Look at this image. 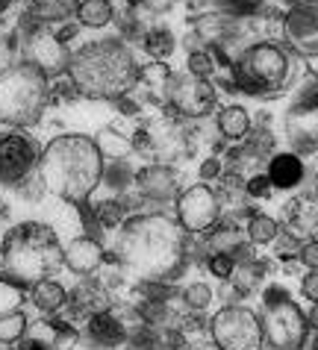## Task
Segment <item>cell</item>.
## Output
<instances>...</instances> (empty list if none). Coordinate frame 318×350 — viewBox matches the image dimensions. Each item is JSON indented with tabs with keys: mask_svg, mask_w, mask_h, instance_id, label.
<instances>
[{
	"mask_svg": "<svg viewBox=\"0 0 318 350\" xmlns=\"http://www.w3.org/2000/svg\"><path fill=\"white\" fill-rule=\"evenodd\" d=\"M227 9H233V12H250V9H256L263 0H221Z\"/></svg>",
	"mask_w": 318,
	"mask_h": 350,
	"instance_id": "cell-41",
	"label": "cell"
},
{
	"mask_svg": "<svg viewBox=\"0 0 318 350\" xmlns=\"http://www.w3.org/2000/svg\"><path fill=\"white\" fill-rule=\"evenodd\" d=\"M65 304H68L71 318L89 321V318L109 309V295H106L103 283H98V280H85V283H80L68 297H65Z\"/></svg>",
	"mask_w": 318,
	"mask_h": 350,
	"instance_id": "cell-19",
	"label": "cell"
},
{
	"mask_svg": "<svg viewBox=\"0 0 318 350\" xmlns=\"http://www.w3.org/2000/svg\"><path fill=\"white\" fill-rule=\"evenodd\" d=\"M168 83H171V68L165 62H150L142 68L139 74V85H148L153 94H165L168 97Z\"/></svg>",
	"mask_w": 318,
	"mask_h": 350,
	"instance_id": "cell-31",
	"label": "cell"
},
{
	"mask_svg": "<svg viewBox=\"0 0 318 350\" xmlns=\"http://www.w3.org/2000/svg\"><path fill=\"white\" fill-rule=\"evenodd\" d=\"M168 103L183 118H204V115L215 109L218 94L209 77H195L191 71H183V74H171Z\"/></svg>",
	"mask_w": 318,
	"mask_h": 350,
	"instance_id": "cell-11",
	"label": "cell"
},
{
	"mask_svg": "<svg viewBox=\"0 0 318 350\" xmlns=\"http://www.w3.org/2000/svg\"><path fill=\"white\" fill-rule=\"evenodd\" d=\"M268 180H271L274 189H295L301 186L304 180V159L297 157V153H274V157H268Z\"/></svg>",
	"mask_w": 318,
	"mask_h": 350,
	"instance_id": "cell-22",
	"label": "cell"
},
{
	"mask_svg": "<svg viewBox=\"0 0 318 350\" xmlns=\"http://www.w3.org/2000/svg\"><path fill=\"white\" fill-rule=\"evenodd\" d=\"M0 265L18 286H38L65 265V247L53 227L42 221H21L0 241Z\"/></svg>",
	"mask_w": 318,
	"mask_h": 350,
	"instance_id": "cell-4",
	"label": "cell"
},
{
	"mask_svg": "<svg viewBox=\"0 0 318 350\" xmlns=\"http://www.w3.org/2000/svg\"><path fill=\"white\" fill-rule=\"evenodd\" d=\"M44 189L65 203H85L103 180V153L92 135L65 133L44 144L38 157Z\"/></svg>",
	"mask_w": 318,
	"mask_h": 350,
	"instance_id": "cell-2",
	"label": "cell"
},
{
	"mask_svg": "<svg viewBox=\"0 0 318 350\" xmlns=\"http://www.w3.org/2000/svg\"><path fill=\"white\" fill-rule=\"evenodd\" d=\"M80 333L65 321H38L18 342V350H74Z\"/></svg>",
	"mask_w": 318,
	"mask_h": 350,
	"instance_id": "cell-17",
	"label": "cell"
},
{
	"mask_svg": "<svg viewBox=\"0 0 318 350\" xmlns=\"http://www.w3.org/2000/svg\"><path fill=\"white\" fill-rule=\"evenodd\" d=\"M280 232V224H277L271 215H250L248 227H245V239L250 245H271Z\"/></svg>",
	"mask_w": 318,
	"mask_h": 350,
	"instance_id": "cell-28",
	"label": "cell"
},
{
	"mask_svg": "<svg viewBox=\"0 0 318 350\" xmlns=\"http://www.w3.org/2000/svg\"><path fill=\"white\" fill-rule=\"evenodd\" d=\"M239 245H242V236H239V230L233 227V224L218 227L209 236V250H212V254H233Z\"/></svg>",
	"mask_w": 318,
	"mask_h": 350,
	"instance_id": "cell-33",
	"label": "cell"
},
{
	"mask_svg": "<svg viewBox=\"0 0 318 350\" xmlns=\"http://www.w3.org/2000/svg\"><path fill=\"white\" fill-rule=\"evenodd\" d=\"M283 38L297 56L315 59L318 56V0H304L289 9L283 21Z\"/></svg>",
	"mask_w": 318,
	"mask_h": 350,
	"instance_id": "cell-14",
	"label": "cell"
},
{
	"mask_svg": "<svg viewBox=\"0 0 318 350\" xmlns=\"http://www.w3.org/2000/svg\"><path fill=\"white\" fill-rule=\"evenodd\" d=\"M221 174V162L218 159H204V165H200V180L209 183V180H215Z\"/></svg>",
	"mask_w": 318,
	"mask_h": 350,
	"instance_id": "cell-40",
	"label": "cell"
},
{
	"mask_svg": "<svg viewBox=\"0 0 318 350\" xmlns=\"http://www.w3.org/2000/svg\"><path fill=\"white\" fill-rule=\"evenodd\" d=\"M142 68L121 38H98L71 53L68 80L80 97L89 100H121L139 85Z\"/></svg>",
	"mask_w": 318,
	"mask_h": 350,
	"instance_id": "cell-3",
	"label": "cell"
},
{
	"mask_svg": "<svg viewBox=\"0 0 318 350\" xmlns=\"http://www.w3.org/2000/svg\"><path fill=\"white\" fill-rule=\"evenodd\" d=\"M51 103V80L30 62H18L0 71V127L30 130L42 124Z\"/></svg>",
	"mask_w": 318,
	"mask_h": 350,
	"instance_id": "cell-5",
	"label": "cell"
},
{
	"mask_svg": "<svg viewBox=\"0 0 318 350\" xmlns=\"http://www.w3.org/2000/svg\"><path fill=\"white\" fill-rule=\"evenodd\" d=\"M177 221L186 232H207L221 218V200L209 183H195V186L183 189L174 200Z\"/></svg>",
	"mask_w": 318,
	"mask_h": 350,
	"instance_id": "cell-12",
	"label": "cell"
},
{
	"mask_svg": "<svg viewBox=\"0 0 318 350\" xmlns=\"http://www.w3.org/2000/svg\"><path fill=\"white\" fill-rule=\"evenodd\" d=\"M310 194H315V198H318V168H315V177H313V189H310Z\"/></svg>",
	"mask_w": 318,
	"mask_h": 350,
	"instance_id": "cell-45",
	"label": "cell"
},
{
	"mask_svg": "<svg viewBox=\"0 0 318 350\" xmlns=\"http://www.w3.org/2000/svg\"><path fill=\"white\" fill-rule=\"evenodd\" d=\"M313 350H318V333H315V338H313Z\"/></svg>",
	"mask_w": 318,
	"mask_h": 350,
	"instance_id": "cell-46",
	"label": "cell"
},
{
	"mask_svg": "<svg viewBox=\"0 0 318 350\" xmlns=\"http://www.w3.org/2000/svg\"><path fill=\"white\" fill-rule=\"evenodd\" d=\"M289 77H292V59L274 42L250 44L233 65L236 89L248 97H259V100H271V97L283 94Z\"/></svg>",
	"mask_w": 318,
	"mask_h": 350,
	"instance_id": "cell-6",
	"label": "cell"
},
{
	"mask_svg": "<svg viewBox=\"0 0 318 350\" xmlns=\"http://www.w3.org/2000/svg\"><path fill=\"white\" fill-rule=\"evenodd\" d=\"M189 350H221V347L209 338V342H195V345H189Z\"/></svg>",
	"mask_w": 318,
	"mask_h": 350,
	"instance_id": "cell-43",
	"label": "cell"
},
{
	"mask_svg": "<svg viewBox=\"0 0 318 350\" xmlns=\"http://www.w3.org/2000/svg\"><path fill=\"white\" fill-rule=\"evenodd\" d=\"M157 350H162V347H157Z\"/></svg>",
	"mask_w": 318,
	"mask_h": 350,
	"instance_id": "cell-47",
	"label": "cell"
},
{
	"mask_svg": "<svg viewBox=\"0 0 318 350\" xmlns=\"http://www.w3.org/2000/svg\"><path fill=\"white\" fill-rule=\"evenodd\" d=\"M189 71L195 74V77H212V74H215V62H212V53H207V51L189 53Z\"/></svg>",
	"mask_w": 318,
	"mask_h": 350,
	"instance_id": "cell-36",
	"label": "cell"
},
{
	"mask_svg": "<svg viewBox=\"0 0 318 350\" xmlns=\"http://www.w3.org/2000/svg\"><path fill=\"white\" fill-rule=\"evenodd\" d=\"M30 329V321L18 309V312L0 315V350H15V345L21 342Z\"/></svg>",
	"mask_w": 318,
	"mask_h": 350,
	"instance_id": "cell-27",
	"label": "cell"
},
{
	"mask_svg": "<svg viewBox=\"0 0 318 350\" xmlns=\"http://www.w3.org/2000/svg\"><path fill=\"white\" fill-rule=\"evenodd\" d=\"M297 259H301L310 271H318V239H310V241H306V245L297 250Z\"/></svg>",
	"mask_w": 318,
	"mask_h": 350,
	"instance_id": "cell-38",
	"label": "cell"
},
{
	"mask_svg": "<svg viewBox=\"0 0 318 350\" xmlns=\"http://www.w3.org/2000/svg\"><path fill=\"white\" fill-rule=\"evenodd\" d=\"M183 300H186L189 309H195V312H200V309L209 306L212 300V288L207 283H189L186 288H183Z\"/></svg>",
	"mask_w": 318,
	"mask_h": 350,
	"instance_id": "cell-34",
	"label": "cell"
},
{
	"mask_svg": "<svg viewBox=\"0 0 318 350\" xmlns=\"http://www.w3.org/2000/svg\"><path fill=\"white\" fill-rule=\"evenodd\" d=\"M142 44H144V51L153 56V62H165L168 56L174 53L177 38H174V33H171L168 27H153V30L144 33Z\"/></svg>",
	"mask_w": 318,
	"mask_h": 350,
	"instance_id": "cell-25",
	"label": "cell"
},
{
	"mask_svg": "<svg viewBox=\"0 0 318 350\" xmlns=\"http://www.w3.org/2000/svg\"><path fill=\"white\" fill-rule=\"evenodd\" d=\"M80 342H85L89 347H98V350L118 347V345L127 342V327H124L121 318H115L109 309H106V312L85 321V329L80 333Z\"/></svg>",
	"mask_w": 318,
	"mask_h": 350,
	"instance_id": "cell-18",
	"label": "cell"
},
{
	"mask_svg": "<svg viewBox=\"0 0 318 350\" xmlns=\"http://www.w3.org/2000/svg\"><path fill=\"white\" fill-rule=\"evenodd\" d=\"M130 203L124 198H112V200H103L94 206V215H98V224L101 227H121L124 221L130 218Z\"/></svg>",
	"mask_w": 318,
	"mask_h": 350,
	"instance_id": "cell-29",
	"label": "cell"
},
{
	"mask_svg": "<svg viewBox=\"0 0 318 350\" xmlns=\"http://www.w3.org/2000/svg\"><path fill=\"white\" fill-rule=\"evenodd\" d=\"M306 321H310V327H315V329H318V306L313 309V315H310V318H306Z\"/></svg>",
	"mask_w": 318,
	"mask_h": 350,
	"instance_id": "cell-44",
	"label": "cell"
},
{
	"mask_svg": "<svg viewBox=\"0 0 318 350\" xmlns=\"http://www.w3.org/2000/svg\"><path fill=\"white\" fill-rule=\"evenodd\" d=\"M103 247H101V241L98 239H92V236H80V239H74L68 247H65V268L71 271V274L77 277H89L94 274L101 265H103Z\"/></svg>",
	"mask_w": 318,
	"mask_h": 350,
	"instance_id": "cell-20",
	"label": "cell"
},
{
	"mask_svg": "<svg viewBox=\"0 0 318 350\" xmlns=\"http://www.w3.org/2000/svg\"><path fill=\"white\" fill-rule=\"evenodd\" d=\"M36 139L27 130H3L0 133V183L3 186H18L38 168Z\"/></svg>",
	"mask_w": 318,
	"mask_h": 350,
	"instance_id": "cell-10",
	"label": "cell"
},
{
	"mask_svg": "<svg viewBox=\"0 0 318 350\" xmlns=\"http://www.w3.org/2000/svg\"><path fill=\"white\" fill-rule=\"evenodd\" d=\"M301 295L306 300H313V304H318V271H310V274L301 280Z\"/></svg>",
	"mask_w": 318,
	"mask_h": 350,
	"instance_id": "cell-39",
	"label": "cell"
},
{
	"mask_svg": "<svg viewBox=\"0 0 318 350\" xmlns=\"http://www.w3.org/2000/svg\"><path fill=\"white\" fill-rule=\"evenodd\" d=\"M259 321H263L265 342L274 350H301L310 333V321L301 312V306H295L289 297L280 304H268Z\"/></svg>",
	"mask_w": 318,
	"mask_h": 350,
	"instance_id": "cell-9",
	"label": "cell"
},
{
	"mask_svg": "<svg viewBox=\"0 0 318 350\" xmlns=\"http://www.w3.org/2000/svg\"><path fill=\"white\" fill-rule=\"evenodd\" d=\"M286 135L297 153L318 150V74H306L292 109L286 112Z\"/></svg>",
	"mask_w": 318,
	"mask_h": 350,
	"instance_id": "cell-8",
	"label": "cell"
},
{
	"mask_svg": "<svg viewBox=\"0 0 318 350\" xmlns=\"http://www.w3.org/2000/svg\"><path fill=\"white\" fill-rule=\"evenodd\" d=\"M218 130L224 139H245L250 133V115L245 106H224L218 112Z\"/></svg>",
	"mask_w": 318,
	"mask_h": 350,
	"instance_id": "cell-23",
	"label": "cell"
},
{
	"mask_svg": "<svg viewBox=\"0 0 318 350\" xmlns=\"http://www.w3.org/2000/svg\"><path fill=\"white\" fill-rule=\"evenodd\" d=\"M133 186H136L139 198L150 200V203H168V200H177L180 186H177V174L162 162H153V165H144L133 174Z\"/></svg>",
	"mask_w": 318,
	"mask_h": 350,
	"instance_id": "cell-16",
	"label": "cell"
},
{
	"mask_svg": "<svg viewBox=\"0 0 318 350\" xmlns=\"http://www.w3.org/2000/svg\"><path fill=\"white\" fill-rule=\"evenodd\" d=\"M24 304V286H18L15 280L0 277V315L18 312Z\"/></svg>",
	"mask_w": 318,
	"mask_h": 350,
	"instance_id": "cell-32",
	"label": "cell"
},
{
	"mask_svg": "<svg viewBox=\"0 0 318 350\" xmlns=\"http://www.w3.org/2000/svg\"><path fill=\"white\" fill-rule=\"evenodd\" d=\"M65 297H68L65 288L59 283H53V280H42L38 286H33V304L38 306V312H44V315L59 312Z\"/></svg>",
	"mask_w": 318,
	"mask_h": 350,
	"instance_id": "cell-24",
	"label": "cell"
},
{
	"mask_svg": "<svg viewBox=\"0 0 318 350\" xmlns=\"http://www.w3.org/2000/svg\"><path fill=\"white\" fill-rule=\"evenodd\" d=\"M36 65L38 71H42L47 80H53V77H62L68 74V65H71V53H68V42H62L56 33H36L30 42H27V59Z\"/></svg>",
	"mask_w": 318,
	"mask_h": 350,
	"instance_id": "cell-15",
	"label": "cell"
},
{
	"mask_svg": "<svg viewBox=\"0 0 318 350\" xmlns=\"http://www.w3.org/2000/svg\"><path fill=\"white\" fill-rule=\"evenodd\" d=\"M289 295H286V288H277V286H271L265 291V306L268 304H280V300H286Z\"/></svg>",
	"mask_w": 318,
	"mask_h": 350,
	"instance_id": "cell-42",
	"label": "cell"
},
{
	"mask_svg": "<svg viewBox=\"0 0 318 350\" xmlns=\"http://www.w3.org/2000/svg\"><path fill=\"white\" fill-rule=\"evenodd\" d=\"M209 274L218 280H230L236 274V256L233 254H209Z\"/></svg>",
	"mask_w": 318,
	"mask_h": 350,
	"instance_id": "cell-35",
	"label": "cell"
},
{
	"mask_svg": "<svg viewBox=\"0 0 318 350\" xmlns=\"http://www.w3.org/2000/svg\"><path fill=\"white\" fill-rule=\"evenodd\" d=\"M133 148H139L144 153H153L162 165L174 162L180 157H186V135H183V127L171 118H150L144 121L139 133L133 135Z\"/></svg>",
	"mask_w": 318,
	"mask_h": 350,
	"instance_id": "cell-13",
	"label": "cell"
},
{
	"mask_svg": "<svg viewBox=\"0 0 318 350\" xmlns=\"http://www.w3.org/2000/svg\"><path fill=\"white\" fill-rule=\"evenodd\" d=\"M209 333H212V342L221 350H263V342H265L259 315L233 304H227L224 309H218L212 315Z\"/></svg>",
	"mask_w": 318,
	"mask_h": 350,
	"instance_id": "cell-7",
	"label": "cell"
},
{
	"mask_svg": "<svg viewBox=\"0 0 318 350\" xmlns=\"http://www.w3.org/2000/svg\"><path fill=\"white\" fill-rule=\"evenodd\" d=\"M271 180H268V174H256V177H250L245 183V194L248 198H259V200H265V198H271Z\"/></svg>",
	"mask_w": 318,
	"mask_h": 350,
	"instance_id": "cell-37",
	"label": "cell"
},
{
	"mask_svg": "<svg viewBox=\"0 0 318 350\" xmlns=\"http://www.w3.org/2000/svg\"><path fill=\"white\" fill-rule=\"evenodd\" d=\"M180 221L148 212V215H130L118 227L115 236V259L127 277L142 283H162L177 277L186 259V236Z\"/></svg>",
	"mask_w": 318,
	"mask_h": 350,
	"instance_id": "cell-1",
	"label": "cell"
},
{
	"mask_svg": "<svg viewBox=\"0 0 318 350\" xmlns=\"http://www.w3.org/2000/svg\"><path fill=\"white\" fill-rule=\"evenodd\" d=\"M286 227L297 239L318 236V198L315 194H301V198L286 203Z\"/></svg>",
	"mask_w": 318,
	"mask_h": 350,
	"instance_id": "cell-21",
	"label": "cell"
},
{
	"mask_svg": "<svg viewBox=\"0 0 318 350\" xmlns=\"http://www.w3.org/2000/svg\"><path fill=\"white\" fill-rule=\"evenodd\" d=\"M77 18L89 30H101L112 21V3L109 0H80L77 3Z\"/></svg>",
	"mask_w": 318,
	"mask_h": 350,
	"instance_id": "cell-26",
	"label": "cell"
},
{
	"mask_svg": "<svg viewBox=\"0 0 318 350\" xmlns=\"http://www.w3.org/2000/svg\"><path fill=\"white\" fill-rule=\"evenodd\" d=\"M94 142H98V148H101V153H103V159H106V157H109V159H124V157H130V153L136 150L130 139H124L121 133H115V130H109V127L101 130Z\"/></svg>",
	"mask_w": 318,
	"mask_h": 350,
	"instance_id": "cell-30",
	"label": "cell"
}]
</instances>
